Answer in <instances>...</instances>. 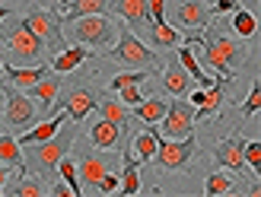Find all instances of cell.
<instances>
[{"mask_svg": "<svg viewBox=\"0 0 261 197\" xmlns=\"http://www.w3.org/2000/svg\"><path fill=\"white\" fill-rule=\"evenodd\" d=\"M147 38H150V48H178L185 42V35L178 29H172L169 22H153L147 29Z\"/></svg>", "mask_w": 261, "mask_h": 197, "instance_id": "603a6c76", "label": "cell"}, {"mask_svg": "<svg viewBox=\"0 0 261 197\" xmlns=\"http://www.w3.org/2000/svg\"><path fill=\"white\" fill-rule=\"evenodd\" d=\"M58 168H61L64 181H67L70 194H73V197H83V185H80V178H76V165H73V159H70V156H64V159L58 162Z\"/></svg>", "mask_w": 261, "mask_h": 197, "instance_id": "1f68e13d", "label": "cell"}, {"mask_svg": "<svg viewBox=\"0 0 261 197\" xmlns=\"http://www.w3.org/2000/svg\"><path fill=\"white\" fill-rule=\"evenodd\" d=\"M0 76H4V51H0Z\"/></svg>", "mask_w": 261, "mask_h": 197, "instance_id": "f6af8a7d", "label": "cell"}, {"mask_svg": "<svg viewBox=\"0 0 261 197\" xmlns=\"http://www.w3.org/2000/svg\"><path fill=\"white\" fill-rule=\"evenodd\" d=\"M0 162L25 172V168H22V147H19V140L13 134H0Z\"/></svg>", "mask_w": 261, "mask_h": 197, "instance_id": "4316f807", "label": "cell"}, {"mask_svg": "<svg viewBox=\"0 0 261 197\" xmlns=\"http://www.w3.org/2000/svg\"><path fill=\"white\" fill-rule=\"evenodd\" d=\"M242 147H245V140L239 134H232L226 140H220L217 147H214V162L220 168H232V172H242L245 168V159H242Z\"/></svg>", "mask_w": 261, "mask_h": 197, "instance_id": "2e32d148", "label": "cell"}, {"mask_svg": "<svg viewBox=\"0 0 261 197\" xmlns=\"http://www.w3.org/2000/svg\"><path fill=\"white\" fill-rule=\"evenodd\" d=\"M204 93H207V89H194V93H191V105H198V108H201V105H204Z\"/></svg>", "mask_w": 261, "mask_h": 197, "instance_id": "60d3db41", "label": "cell"}, {"mask_svg": "<svg viewBox=\"0 0 261 197\" xmlns=\"http://www.w3.org/2000/svg\"><path fill=\"white\" fill-rule=\"evenodd\" d=\"M10 13H16V7H10V4H0V22H4Z\"/></svg>", "mask_w": 261, "mask_h": 197, "instance_id": "7bdbcfd3", "label": "cell"}, {"mask_svg": "<svg viewBox=\"0 0 261 197\" xmlns=\"http://www.w3.org/2000/svg\"><path fill=\"white\" fill-rule=\"evenodd\" d=\"M7 178H10V165L0 162V194H4V185H7Z\"/></svg>", "mask_w": 261, "mask_h": 197, "instance_id": "b9f144b4", "label": "cell"}, {"mask_svg": "<svg viewBox=\"0 0 261 197\" xmlns=\"http://www.w3.org/2000/svg\"><path fill=\"white\" fill-rule=\"evenodd\" d=\"M61 83H64V76H61V73H55V70H48L38 83H32V86H29V93H25V96L35 102L38 115H51V111L58 108L55 99H58V93H61Z\"/></svg>", "mask_w": 261, "mask_h": 197, "instance_id": "4fadbf2b", "label": "cell"}, {"mask_svg": "<svg viewBox=\"0 0 261 197\" xmlns=\"http://www.w3.org/2000/svg\"><path fill=\"white\" fill-rule=\"evenodd\" d=\"M134 115H137V121H143V124H160V118L166 115V99H160V96L140 99L134 105Z\"/></svg>", "mask_w": 261, "mask_h": 197, "instance_id": "484cf974", "label": "cell"}, {"mask_svg": "<svg viewBox=\"0 0 261 197\" xmlns=\"http://www.w3.org/2000/svg\"><path fill=\"white\" fill-rule=\"evenodd\" d=\"M232 191V178L223 175V172H211L204 181V194H211V197H220V194H229Z\"/></svg>", "mask_w": 261, "mask_h": 197, "instance_id": "4dcf8cb0", "label": "cell"}, {"mask_svg": "<svg viewBox=\"0 0 261 197\" xmlns=\"http://www.w3.org/2000/svg\"><path fill=\"white\" fill-rule=\"evenodd\" d=\"M143 86L147 83H130V86H121L118 93H121V102L124 105H137L140 99H143Z\"/></svg>", "mask_w": 261, "mask_h": 197, "instance_id": "d590c367", "label": "cell"}, {"mask_svg": "<svg viewBox=\"0 0 261 197\" xmlns=\"http://www.w3.org/2000/svg\"><path fill=\"white\" fill-rule=\"evenodd\" d=\"M258 108H261V83L255 80V83H252V93H249V99L239 105V111H242L245 118H252V115H258Z\"/></svg>", "mask_w": 261, "mask_h": 197, "instance_id": "836d02e7", "label": "cell"}, {"mask_svg": "<svg viewBox=\"0 0 261 197\" xmlns=\"http://www.w3.org/2000/svg\"><path fill=\"white\" fill-rule=\"evenodd\" d=\"M112 10V0H73V4L64 7L61 16L73 22V19H80V16H93V13H109Z\"/></svg>", "mask_w": 261, "mask_h": 197, "instance_id": "d4e9b609", "label": "cell"}, {"mask_svg": "<svg viewBox=\"0 0 261 197\" xmlns=\"http://www.w3.org/2000/svg\"><path fill=\"white\" fill-rule=\"evenodd\" d=\"M194 153H198V137L194 134L181 137V140H160V147H156L150 162L160 172H178V168H185L194 159Z\"/></svg>", "mask_w": 261, "mask_h": 197, "instance_id": "9c48e42d", "label": "cell"}, {"mask_svg": "<svg viewBox=\"0 0 261 197\" xmlns=\"http://www.w3.org/2000/svg\"><path fill=\"white\" fill-rule=\"evenodd\" d=\"M64 121H67V111H64V108L55 111V115H48V121H38L32 130H22V134L16 137L19 147H25V143H42V140H48V137H55Z\"/></svg>", "mask_w": 261, "mask_h": 197, "instance_id": "ac0fdd59", "label": "cell"}, {"mask_svg": "<svg viewBox=\"0 0 261 197\" xmlns=\"http://www.w3.org/2000/svg\"><path fill=\"white\" fill-rule=\"evenodd\" d=\"M76 178H80V185H83V194L99 185V178L109 172V156H102V153H80L76 156Z\"/></svg>", "mask_w": 261, "mask_h": 197, "instance_id": "5bb4252c", "label": "cell"}, {"mask_svg": "<svg viewBox=\"0 0 261 197\" xmlns=\"http://www.w3.org/2000/svg\"><path fill=\"white\" fill-rule=\"evenodd\" d=\"M70 25V35L76 45H83L89 51H109L115 45V35H118V29H115V22L106 16V13H93V16H80L67 22Z\"/></svg>", "mask_w": 261, "mask_h": 197, "instance_id": "5b68a950", "label": "cell"}, {"mask_svg": "<svg viewBox=\"0 0 261 197\" xmlns=\"http://www.w3.org/2000/svg\"><path fill=\"white\" fill-rule=\"evenodd\" d=\"M96 111H99V118H106V121L118 124V127H127V105H124V102L99 99V102H96Z\"/></svg>", "mask_w": 261, "mask_h": 197, "instance_id": "f1b7e54d", "label": "cell"}, {"mask_svg": "<svg viewBox=\"0 0 261 197\" xmlns=\"http://www.w3.org/2000/svg\"><path fill=\"white\" fill-rule=\"evenodd\" d=\"M232 29H236V35H242V38H252L255 35V29H258V19H255V13H249V10H232Z\"/></svg>", "mask_w": 261, "mask_h": 197, "instance_id": "f546056e", "label": "cell"}, {"mask_svg": "<svg viewBox=\"0 0 261 197\" xmlns=\"http://www.w3.org/2000/svg\"><path fill=\"white\" fill-rule=\"evenodd\" d=\"M207 4H211V10L217 13V16H220V13H232V10H239L236 0H207Z\"/></svg>", "mask_w": 261, "mask_h": 197, "instance_id": "74e56055", "label": "cell"}, {"mask_svg": "<svg viewBox=\"0 0 261 197\" xmlns=\"http://www.w3.org/2000/svg\"><path fill=\"white\" fill-rule=\"evenodd\" d=\"M150 19L166 22V0H150Z\"/></svg>", "mask_w": 261, "mask_h": 197, "instance_id": "f35d334b", "label": "cell"}, {"mask_svg": "<svg viewBox=\"0 0 261 197\" xmlns=\"http://www.w3.org/2000/svg\"><path fill=\"white\" fill-rule=\"evenodd\" d=\"M150 80V70H130V73H118L115 80H109V93H118L121 86H130V83H147Z\"/></svg>", "mask_w": 261, "mask_h": 197, "instance_id": "d6a6232c", "label": "cell"}, {"mask_svg": "<svg viewBox=\"0 0 261 197\" xmlns=\"http://www.w3.org/2000/svg\"><path fill=\"white\" fill-rule=\"evenodd\" d=\"M48 70H51V67H48L45 61L35 64V67H16V64H7V61H4V76H7V80L16 86V89H29L32 83L42 80Z\"/></svg>", "mask_w": 261, "mask_h": 197, "instance_id": "d6986e66", "label": "cell"}, {"mask_svg": "<svg viewBox=\"0 0 261 197\" xmlns=\"http://www.w3.org/2000/svg\"><path fill=\"white\" fill-rule=\"evenodd\" d=\"M86 137H89V143H93L96 150H112V147H118V140L124 137V127L99 118V121H93L86 127Z\"/></svg>", "mask_w": 261, "mask_h": 197, "instance_id": "e0dca14e", "label": "cell"}, {"mask_svg": "<svg viewBox=\"0 0 261 197\" xmlns=\"http://www.w3.org/2000/svg\"><path fill=\"white\" fill-rule=\"evenodd\" d=\"M0 93H4V127L7 130H16V134H22L25 127H32L35 121H38V108H35V102L25 96V93H19L13 83H4L0 86Z\"/></svg>", "mask_w": 261, "mask_h": 197, "instance_id": "8992f818", "label": "cell"}, {"mask_svg": "<svg viewBox=\"0 0 261 197\" xmlns=\"http://www.w3.org/2000/svg\"><path fill=\"white\" fill-rule=\"evenodd\" d=\"M118 185H121V178H118V175H112V172H106V175L99 178L96 191H99V194H115V191H118Z\"/></svg>", "mask_w": 261, "mask_h": 197, "instance_id": "8d00e7d4", "label": "cell"}, {"mask_svg": "<svg viewBox=\"0 0 261 197\" xmlns=\"http://www.w3.org/2000/svg\"><path fill=\"white\" fill-rule=\"evenodd\" d=\"M73 143H76V124L70 121L67 130H64V124H61V130L55 137H48L42 143H25L22 147V168L48 181L58 172V162L73 150Z\"/></svg>", "mask_w": 261, "mask_h": 197, "instance_id": "6da1fadb", "label": "cell"}, {"mask_svg": "<svg viewBox=\"0 0 261 197\" xmlns=\"http://www.w3.org/2000/svg\"><path fill=\"white\" fill-rule=\"evenodd\" d=\"M86 80H89V73L80 70V73H76V80L70 83V89H67V93H64V99H61V108L67 111V118H70L73 124H80L89 111H96V102H99L96 86L86 83Z\"/></svg>", "mask_w": 261, "mask_h": 197, "instance_id": "ba28073f", "label": "cell"}, {"mask_svg": "<svg viewBox=\"0 0 261 197\" xmlns=\"http://www.w3.org/2000/svg\"><path fill=\"white\" fill-rule=\"evenodd\" d=\"M118 191L124 197L140 194V162L134 159V153H130V150L121 153V185H118Z\"/></svg>", "mask_w": 261, "mask_h": 197, "instance_id": "7402d4cb", "label": "cell"}, {"mask_svg": "<svg viewBox=\"0 0 261 197\" xmlns=\"http://www.w3.org/2000/svg\"><path fill=\"white\" fill-rule=\"evenodd\" d=\"M10 194L13 197H42V194H48V188H45V178H38L32 172H19V181Z\"/></svg>", "mask_w": 261, "mask_h": 197, "instance_id": "83f0119b", "label": "cell"}, {"mask_svg": "<svg viewBox=\"0 0 261 197\" xmlns=\"http://www.w3.org/2000/svg\"><path fill=\"white\" fill-rule=\"evenodd\" d=\"M242 159L258 172V165H261V143H258V140H249V143L242 147Z\"/></svg>", "mask_w": 261, "mask_h": 197, "instance_id": "e575fe53", "label": "cell"}, {"mask_svg": "<svg viewBox=\"0 0 261 197\" xmlns=\"http://www.w3.org/2000/svg\"><path fill=\"white\" fill-rule=\"evenodd\" d=\"M191 86H194V80L188 76V70L181 67V61H178V54H175V48L169 51V64L163 67V89L169 96H188L191 93Z\"/></svg>", "mask_w": 261, "mask_h": 197, "instance_id": "9a60e30c", "label": "cell"}, {"mask_svg": "<svg viewBox=\"0 0 261 197\" xmlns=\"http://www.w3.org/2000/svg\"><path fill=\"white\" fill-rule=\"evenodd\" d=\"M48 194H55V197H67V194H70V188L58 181V185H51V188H48Z\"/></svg>", "mask_w": 261, "mask_h": 197, "instance_id": "ab89813d", "label": "cell"}, {"mask_svg": "<svg viewBox=\"0 0 261 197\" xmlns=\"http://www.w3.org/2000/svg\"><path fill=\"white\" fill-rule=\"evenodd\" d=\"M226 80H217L214 86H207V93H204V105L198 111H194V121H201V118H207V115H214V111H220L223 108V102H226Z\"/></svg>", "mask_w": 261, "mask_h": 197, "instance_id": "cb8c5ba5", "label": "cell"}, {"mask_svg": "<svg viewBox=\"0 0 261 197\" xmlns=\"http://www.w3.org/2000/svg\"><path fill=\"white\" fill-rule=\"evenodd\" d=\"M198 48H201V61L211 70H217L226 83L236 80V70L242 67V61H245V48L232 35H226V32H207V35L198 38Z\"/></svg>", "mask_w": 261, "mask_h": 197, "instance_id": "7a4b0ae2", "label": "cell"}, {"mask_svg": "<svg viewBox=\"0 0 261 197\" xmlns=\"http://www.w3.org/2000/svg\"><path fill=\"white\" fill-rule=\"evenodd\" d=\"M118 42H115L109 51H102L109 61H115L118 67H134V70H156V54L150 45H143L140 38L127 29V25H118Z\"/></svg>", "mask_w": 261, "mask_h": 197, "instance_id": "277c9868", "label": "cell"}, {"mask_svg": "<svg viewBox=\"0 0 261 197\" xmlns=\"http://www.w3.org/2000/svg\"><path fill=\"white\" fill-rule=\"evenodd\" d=\"M160 134L166 140H181L194 134V105L181 96L175 102H166V115L160 118Z\"/></svg>", "mask_w": 261, "mask_h": 197, "instance_id": "30bf717a", "label": "cell"}, {"mask_svg": "<svg viewBox=\"0 0 261 197\" xmlns=\"http://www.w3.org/2000/svg\"><path fill=\"white\" fill-rule=\"evenodd\" d=\"M25 25L42 38L45 48H51L58 54V51L64 48V16H61V10H45V7H38L32 4L29 10H25Z\"/></svg>", "mask_w": 261, "mask_h": 197, "instance_id": "52a82bcc", "label": "cell"}, {"mask_svg": "<svg viewBox=\"0 0 261 197\" xmlns=\"http://www.w3.org/2000/svg\"><path fill=\"white\" fill-rule=\"evenodd\" d=\"M64 7H67V0H58V7H55V10H61V13H64Z\"/></svg>", "mask_w": 261, "mask_h": 197, "instance_id": "ee69618b", "label": "cell"}, {"mask_svg": "<svg viewBox=\"0 0 261 197\" xmlns=\"http://www.w3.org/2000/svg\"><path fill=\"white\" fill-rule=\"evenodd\" d=\"M112 13H118L134 35H147V29L153 25L150 0H112Z\"/></svg>", "mask_w": 261, "mask_h": 197, "instance_id": "7c38bea8", "label": "cell"}, {"mask_svg": "<svg viewBox=\"0 0 261 197\" xmlns=\"http://www.w3.org/2000/svg\"><path fill=\"white\" fill-rule=\"evenodd\" d=\"M0 45H4L10 51V58H16L19 64L42 61V54H45V42L25 25L22 16H16V13H10V16L0 22Z\"/></svg>", "mask_w": 261, "mask_h": 197, "instance_id": "3957f363", "label": "cell"}, {"mask_svg": "<svg viewBox=\"0 0 261 197\" xmlns=\"http://www.w3.org/2000/svg\"><path fill=\"white\" fill-rule=\"evenodd\" d=\"M0 105H4V93H0Z\"/></svg>", "mask_w": 261, "mask_h": 197, "instance_id": "bcb514c9", "label": "cell"}, {"mask_svg": "<svg viewBox=\"0 0 261 197\" xmlns=\"http://www.w3.org/2000/svg\"><path fill=\"white\" fill-rule=\"evenodd\" d=\"M86 58H89V48H83V45H76V48H67L64 45L58 54H55V61H51V70L55 73H73V70H80V64H86Z\"/></svg>", "mask_w": 261, "mask_h": 197, "instance_id": "44dd1931", "label": "cell"}, {"mask_svg": "<svg viewBox=\"0 0 261 197\" xmlns=\"http://www.w3.org/2000/svg\"><path fill=\"white\" fill-rule=\"evenodd\" d=\"M156 147H160V127H156V124H147V130L134 134V140H130V153H134V159L140 165H147L153 159Z\"/></svg>", "mask_w": 261, "mask_h": 197, "instance_id": "ffe728a7", "label": "cell"}, {"mask_svg": "<svg viewBox=\"0 0 261 197\" xmlns=\"http://www.w3.org/2000/svg\"><path fill=\"white\" fill-rule=\"evenodd\" d=\"M172 19H175V25H181V29L194 32V29H211L214 13H211V4H207V0H178Z\"/></svg>", "mask_w": 261, "mask_h": 197, "instance_id": "8fae6325", "label": "cell"}]
</instances>
